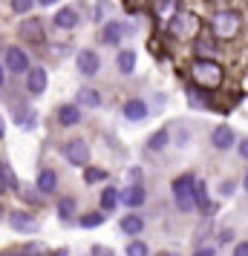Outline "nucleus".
Listing matches in <instances>:
<instances>
[{"mask_svg": "<svg viewBox=\"0 0 248 256\" xmlns=\"http://www.w3.org/2000/svg\"><path fill=\"white\" fill-rule=\"evenodd\" d=\"M190 78H193V84L199 90H216V86H222L225 72L213 58H193V64H190Z\"/></svg>", "mask_w": 248, "mask_h": 256, "instance_id": "f257e3e1", "label": "nucleus"}, {"mask_svg": "<svg viewBox=\"0 0 248 256\" xmlns=\"http://www.w3.org/2000/svg\"><path fill=\"white\" fill-rule=\"evenodd\" d=\"M242 14L234 12V9H222V12H216L211 18V29L213 35L219 38V40H234L239 35V29H242V20H239Z\"/></svg>", "mask_w": 248, "mask_h": 256, "instance_id": "f03ea898", "label": "nucleus"}, {"mask_svg": "<svg viewBox=\"0 0 248 256\" xmlns=\"http://www.w3.org/2000/svg\"><path fill=\"white\" fill-rule=\"evenodd\" d=\"M167 32L173 38H193L199 32V18L190 12H176L167 18Z\"/></svg>", "mask_w": 248, "mask_h": 256, "instance_id": "7ed1b4c3", "label": "nucleus"}, {"mask_svg": "<svg viewBox=\"0 0 248 256\" xmlns=\"http://www.w3.org/2000/svg\"><path fill=\"white\" fill-rule=\"evenodd\" d=\"M193 176H179L176 182H173V196H176V208L182 213H188V210L196 208V198H193Z\"/></svg>", "mask_w": 248, "mask_h": 256, "instance_id": "20e7f679", "label": "nucleus"}, {"mask_svg": "<svg viewBox=\"0 0 248 256\" xmlns=\"http://www.w3.org/2000/svg\"><path fill=\"white\" fill-rule=\"evenodd\" d=\"M64 158L75 167H87L90 164V147H87V141L84 138H70L64 144Z\"/></svg>", "mask_w": 248, "mask_h": 256, "instance_id": "39448f33", "label": "nucleus"}, {"mask_svg": "<svg viewBox=\"0 0 248 256\" xmlns=\"http://www.w3.org/2000/svg\"><path fill=\"white\" fill-rule=\"evenodd\" d=\"M9 228L18 233H35L38 230V222L32 213H24V210H12L9 213Z\"/></svg>", "mask_w": 248, "mask_h": 256, "instance_id": "423d86ee", "label": "nucleus"}, {"mask_svg": "<svg viewBox=\"0 0 248 256\" xmlns=\"http://www.w3.org/2000/svg\"><path fill=\"white\" fill-rule=\"evenodd\" d=\"M98 55H95L93 49H81L78 55H75V66H78V72L81 75H87V78H93L95 72H98Z\"/></svg>", "mask_w": 248, "mask_h": 256, "instance_id": "0eeeda50", "label": "nucleus"}, {"mask_svg": "<svg viewBox=\"0 0 248 256\" xmlns=\"http://www.w3.org/2000/svg\"><path fill=\"white\" fill-rule=\"evenodd\" d=\"M26 90H29V95H44V90H47V72L41 66L26 70Z\"/></svg>", "mask_w": 248, "mask_h": 256, "instance_id": "6e6552de", "label": "nucleus"}, {"mask_svg": "<svg viewBox=\"0 0 248 256\" xmlns=\"http://www.w3.org/2000/svg\"><path fill=\"white\" fill-rule=\"evenodd\" d=\"M118 202H124L127 208H142L144 202H147V193H144L142 184H130L118 193Z\"/></svg>", "mask_w": 248, "mask_h": 256, "instance_id": "1a4fd4ad", "label": "nucleus"}, {"mask_svg": "<svg viewBox=\"0 0 248 256\" xmlns=\"http://www.w3.org/2000/svg\"><path fill=\"white\" fill-rule=\"evenodd\" d=\"M6 66L12 72H26L29 70V55L21 46H9L6 49Z\"/></svg>", "mask_w": 248, "mask_h": 256, "instance_id": "9d476101", "label": "nucleus"}, {"mask_svg": "<svg viewBox=\"0 0 248 256\" xmlns=\"http://www.w3.org/2000/svg\"><path fill=\"white\" fill-rule=\"evenodd\" d=\"M101 40H104L107 46H116L124 40V24H118V20H107L101 26Z\"/></svg>", "mask_w": 248, "mask_h": 256, "instance_id": "9b49d317", "label": "nucleus"}, {"mask_svg": "<svg viewBox=\"0 0 248 256\" xmlns=\"http://www.w3.org/2000/svg\"><path fill=\"white\" fill-rule=\"evenodd\" d=\"M211 144L216 147V150H228V147H234V144H236L234 130L228 127V124H222V127H216V130L211 132Z\"/></svg>", "mask_w": 248, "mask_h": 256, "instance_id": "f8f14e48", "label": "nucleus"}, {"mask_svg": "<svg viewBox=\"0 0 248 256\" xmlns=\"http://www.w3.org/2000/svg\"><path fill=\"white\" fill-rule=\"evenodd\" d=\"M193 198H196V208H199L202 213H213V210L219 208V204H213L211 198H208V187H205V182H202V178H196V182H193Z\"/></svg>", "mask_w": 248, "mask_h": 256, "instance_id": "ddd939ff", "label": "nucleus"}, {"mask_svg": "<svg viewBox=\"0 0 248 256\" xmlns=\"http://www.w3.org/2000/svg\"><path fill=\"white\" fill-rule=\"evenodd\" d=\"M21 38L35 40V44H44V29H41V20H38V18H26L24 24H21Z\"/></svg>", "mask_w": 248, "mask_h": 256, "instance_id": "4468645a", "label": "nucleus"}, {"mask_svg": "<svg viewBox=\"0 0 248 256\" xmlns=\"http://www.w3.org/2000/svg\"><path fill=\"white\" fill-rule=\"evenodd\" d=\"M52 20H55V26H58V29H75L81 18H78V12H75L72 6H64V9H58V12H55V18H52Z\"/></svg>", "mask_w": 248, "mask_h": 256, "instance_id": "2eb2a0df", "label": "nucleus"}, {"mask_svg": "<svg viewBox=\"0 0 248 256\" xmlns=\"http://www.w3.org/2000/svg\"><path fill=\"white\" fill-rule=\"evenodd\" d=\"M121 112H124L127 121H144V118H147V104L139 101V98H130L127 104L121 106Z\"/></svg>", "mask_w": 248, "mask_h": 256, "instance_id": "dca6fc26", "label": "nucleus"}, {"mask_svg": "<svg viewBox=\"0 0 248 256\" xmlns=\"http://www.w3.org/2000/svg\"><path fill=\"white\" fill-rule=\"evenodd\" d=\"M81 121V110H78V104H64L58 106V124H64V127H72V124H78Z\"/></svg>", "mask_w": 248, "mask_h": 256, "instance_id": "f3484780", "label": "nucleus"}, {"mask_svg": "<svg viewBox=\"0 0 248 256\" xmlns=\"http://www.w3.org/2000/svg\"><path fill=\"white\" fill-rule=\"evenodd\" d=\"M75 104L78 106H101V92L93 90V86H81L78 95H75Z\"/></svg>", "mask_w": 248, "mask_h": 256, "instance_id": "a211bd4d", "label": "nucleus"}, {"mask_svg": "<svg viewBox=\"0 0 248 256\" xmlns=\"http://www.w3.org/2000/svg\"><path fill=\"white\" fill-rule=\"evenodd\" d=\"M55 187H58V173H55V170H41V176H38V190L47 193V196H52Z\"/></svg>", "mask_w": 248, "mask_h": 256, "instance_id": "6ab92c4d", "label": "nucleus"}, {"mask_svg": "<svg viewBox=\"0 0 248 256\" xmlns=\"http://www.w3.org/2000/svg\"><path fill=\"white\" fill-rule=\"evenodd\" d=\"M116 66H118V72L130 75V72L136 70V52H133V49H121L118 58H116Z\"/></svg>", "mask_w": 248, "mask_h": 256, "instance_id": "aec40b11", "label": "nucleus"}, {"mask_svg": "<svg viewBox=\"0 0 248 256\" xmlns=\"http://www.w3.org/2000/svg\"><path fill=\"white\" fill-rule=\"evenodd\" d=\"M121 230L127 233V236H139V233L144 230V219L142 216H136V213H130V216L121 219Z\"/></svg>", "mask_w": 248, "mask_h": 256, "instance_id": "412c9836", "label": "nucleus"}, {"mask_svg": "<svg viewBox=\"0 0 248 256\" xmlns=\"http://www.w3.org/2000/svg\"><path fill=\"white\" fill-rule=\"evenodd\" d=\"M116 204H118V190L116 187H104V190H101V213L116 210Z\"/></svg>", "mask_w": 248, "mask_h": 256, "instance_id": "4be33fe9", "label": "nucleus"}, {"mask_svg": "<svg viewBox=\"0 0 248 256\" xmlns=\"http://www.w3.org/2000/svg\"><path fill=\"white\" fill-rule=\"evenodd\" d=\"M167 138H170V132H167V130H156L153 136L147 138V150H150V152H159V150L167 144Z\"/></svg>", "mask_w": 248, "mask_h": 256, "instance_id": "5701e85b", "label": "nucleus"}, {"mask_svg": "<svg viewBox=\"0 0 248 256\" xmlns=\"http://www.w3.org/2000/svg\"><path fill=\"white\" fill-rule=\"evenodd\" d=\"M58 216H61L64 222H70L72 216H75V198H72V196L58 198Z\"/></svg>", "mask_w": 248, "mask_h": 256, "instance_id": "b1692460", "label": "nucleus"}, {"mask_svg": "<svg viewBox=\"0 0 248 256\" xmlns=\"http://www.w3.org/2000/svg\"><path fill=\"white\" fill-rule=\"evenodd\" d=\"M12 184H15L12 167H9V164H6L3 158H0V196H3V193H6V190H9Z\"/></svg>", "mask_w": 248, "mask_h": 256, "instance_id": "393cba45", "label": "nucleus"}, {"mask_svg": "<svg viewBox=\"0 0 248 256\" xmlns=\"http://www.w3.org/2000/svg\"><path fill=\"white\" fill-rule=\"evenodd\" d=\"M78 224L87 228V230H93V228H98V224H104V213H101V210H95V213H84L81 219H78Z\"/></svg>", "mask_w": 248, "mask_h": 256, "instance_id": "a878e982", "label": "nucleus"}, {"mask_svg": "<svg viewBox=\"0 0 248 256\" xmlns=\"http://www.w3.org/2000/svg\"><path fill=\"white\" fill-rule=\"evenodd\" d=\"M193 52L199 55V58H208V55H216V44L208 40V38H199L196 44H193Z\"/></svg>", "mask_w": 248, "mask_h": 256, "instance_id": "bb28decb", "label": "nucleus"}, {"mask_svg": "<svg viewBox=\"0 0 248 256\" xmlns=\"http://www.w3.org/2000/svg\"><path fill=\"white\" fill-rule=\"evenodd\" d=\"M101 178H107V173L101 167H84V182H87V184H98Z\"/></svg>", "mask_w": 248, "mask_h": 256, "instance_id": "cd10ccee", "label": "nucleus"}, {"mask_svg": "<svg viewBox=\"0 0 248 256\" xmlns=\"http://www.w3.org/2000/svg\"><path fill=\"white\" fill-rule=\"evenodd\" d=\"M124 250H127V256H150V248H147L144 242H139V239H133Z\"/></svg>", "mask_w": 248, "mask_h": 256, "instance_id": "c85d7f7f", "label": "nucleus"}, {"mask_svg": "<svg viewBox=\"0 0 248 256\" xmlns=\"http://www.w3.org/2000/svg\"><path fill=\"white\" fill-rule=\"evenodd\" d=\"M188 104L196 106V110H211V104H208V101H205L196 90H188Z\"/></svg>", "mask_w": 248, "mask_h": 256, "instance_id": "c756f323", "label": "nucleus"}, {"mask_svg": "<svg viewBox=\"0 0 248 256\" xmlns=\"http://www.w3.org/2000/svg\"><path fill=\"white\" fill-rule=\"evenodd\" d=\"M176 9H179V3L176 0H159V14H162V18H170V14H176Z\"/></svg>", "mask_w": 248, "mask_h": 256, "instance_id": "7c9ffc66", "label": "nucleus"}, {"mask_svg": "<svg viewBox=\"0 0 248 256\" xmlns=\"http://www.w3.org/2000/svg\"><path fill=\"white\" fill-rule=\"evenodd\" d=\"M32 3H35V0H12V12H15V14L32 12Z\"/></svg>", "mask_w": 248, "mask_h": 256, "instance_id": "2f4dec72", "label": "nucleus"}, {"mask_svg": "<svg viewBox=\"0 0 248 256\" xmlns=\"http://www.w3.org/2000/svg\"><path fill=\"white\" fill-rule=\"evenodd\" d=\"M236 150H239V158H245V162H248V138L239 141V144H236Z\"/></svg>", "mask_w": 248, "mask_h": 256, "instance_id": "473e14b6", "label": "nucleus"}, {"mask_svg": "<svg viewBox=\"0 0 248 256\" xmlns=\"http://www.w3.org/2000/svg\"><path fill=\"white\" fill-rule=\"evenodd\" d=\"M95 12H98V20H101V14L110 12V3H107V0H98V9H95Z\"/></svg>", "mask_w": 248, "mask_h": 256, "instance_id": "72a5a7b5", "label": "nucleus"}, {"mask_svg": "<svg viewBox=\"0 0 248 256\" xmlns=\"http://www.w3.org/2000/svg\"><path fill=\"white\" fill-rule=\"evenodd\" d=\"M234 256H248V242H239L234 248Z\"/></svg>", "mask_w": 248, "mask_h": 256, "instance_id": "f704fd0d", "label": "nucleus"}, {"mask_svg": "<svg viewBox=\"0 0 248 256\" xmlns=\"http://www.w3.org/2000/svg\"><path fill=\"white\" fill-rule=\"evenodd\" d=\"M193 256H216V248H202V250H196Z\"/></svg>", "mask_w": 248, "mask_h": 256, "instance_id": "c9c22d12", "label": "nucleus"}, {"mask_svg": "<svg viewBox=\"0 0 248 256\" xmlns=\"http://www.w3.org/2000/svg\"><path fill=\"white\" fill-rule=\"evenodd\" d=\"M130 178H133V184H139V178H142V170H139V167H130Z\"/></svg>", "mask_w": 248, "mask_h": 256, "instance_id": "e433bc0d", "label": "nucleus"}, {"mask_svg": "<svg viewBox=\"0 0 248 256\" xmlns=\"http://www.w3.org/2000/svg\"><path fill=\"white\" fill-rule=\"evenodd\" d=\"M93 256H110V254H107V248H101V244H93Z\"/></svg>", "mask_w": 248, "mask_h": 256, "instance_id": "4c0bfd02", "label": "nucleus"}, {"mask_svg": "<svg viewBox=\"0 0 248 256\" xmlns=\"http://www.w3.org/2000/svg\"><path fill=\"white\" fill-rule=\"evenodd\" d=\"M41 6H52V3H58V0H38Z\"/></svg>", "mask_w": 248, "mask_h": 256, "instance_id": "58836bf2", "label": "nucleus"}, {"mask_svg": "<svg viewBox=\"0 0 248 256\" xmlns=\"http://www.w3.org/2000/svg\"><path fill=\"white\" fill-rule=\"evenodd\" d=\"M3 78H6V72H3V64H0V86H3Z\"/></svg>", "mask_w": 248, "mask_h": 256, "instance_id": "ea45409f", "label": "nucleus"}, {"mask_svg": "<svg viewBox=\"0 0 248 256\" xmlns=\"http://www.w3.org/2000/svg\"><path fill=\"white\" fill-rule=\"evenodd\" d=\"M242 187H245V190H248V173H245V178H242Z\"/></svg>", "mask_w": 248, "mask_h": 256, "instance_id": "a19ab883", "label": "nucleus"}, {"mask_svg": "<svg viewBox=\"0 0 248 256\" xmlns=\"http://www.w3.org/2000/svg\"><path fill=\"white\" fill-rule=\"evenodd\" d=\"M0 138H3V121H0Z\"/></svg>", "mask_w": 248, "mask_h": 256, "instance_id": "79ce46f5", "label": "nucleus"}, {"mask_svg": "<svg viewBox=\"0 0 248 256\" xmlns=\"http://www.w3.org/2000/svg\"><path fill=\"white\" fill-rule=\"evenodd\" d=\"M21 256H24V254H21Z\"/></svg>", "mask_w": 248, "mask_h": 256, "instance_id": "37998d69", "label": "nucleus"}]
</instances>
